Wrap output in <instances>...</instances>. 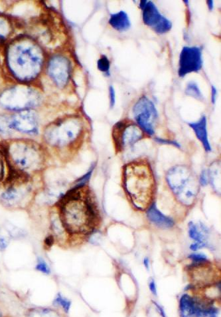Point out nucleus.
I'll list each match as a JSON object with an SVG mask.
<instances>
[{"label":"nucleus","mask_w":221,"mask_h":317,"mask_svg":"<svg viewBox=\"0 0 221 317\" xmlns=\"http://www.w3.org/2000/svg\"><path fill=\"white\" fill-rule=\"evenodd\" d=\"M9 128L27 134H36L38 130L37 121L33 113H24L9 120Z\"/></svg>","instance_id":"2eb2a0df"},{"label":"nucleus","mask_w":221,"mask_h":317,"mask_svg":"<svg viewBox=\"0 0 221 317\" xmlns=\"http://www.w3.org/2000/svg\"><path fill=\"white\" fill-rule=\"evenodd\" d=\"M208 176H209V178H210L213 187H214L215 189H217V191L220 192L221 167L219 163H214L211 165Z\"/></svg>","instance_id":"412c9836"},{"label":"nucleus","mask_w":221,"mask_h":317,"mask_svg":"<svg viewBox=\"0 0 221 317\" xmlns=\"http://www.w3.org/2000/svg\"><path fill=\"white\" fill-rule=\"evenodd\" d=\"M144 265L147 270H149V261L148 259L145 258L144 259Z\"/></svg>","instance_id":"ea45409f"},{"label":"nucleus","mask_w":221,"mask_h":317,"mask_svg":"<svg viewBox=\"0 0 221 317\" xmlns=\"http://www.w3.org/2000/svg\"><path fill=\"white\" fill-rule=\"evenodd\" d=\"M207 5H208L209 10L212 11L213 9V7H214V1H212V0H209V1H207Z\"/></svg>","instance_id":"4c0bfd02"},{"label":"nucleus","mask_w":221,"mask_h":317,"mask_svg":"<svg viewBox=\"0 0 221 317\" xmlns=\"http://www.w3.org/2000/svg\"><path fill=\"white\" fill-rule=\"evenodd\" d=\"M82 134L81 121L72 118L59 121L48 127L45 132V139L50 145L63 149L77 142Z\"/></svg>","instance_id":"39448f33"},{"label":"nucleus","mask_w":221,"mask_h":317,"mask_svg":"<svg viewBox=\"0 0 221 317\" xmlns=\"http://www.w3.org/2000/svg\"><path fill=\"white\" fill-rule=\"evenodd\" d=\"M32 189L28 182L15 181L1 196L0 201L7 208H22L29 202Z\"/></svg>","instance_id":"1a4fd4ad"},{"label":"nucleus","mask_w":221,"mask_h":317,"mask_svg":"<svg viewBox=\"0 0 221 317\" xmlns=\"http://www.w3.org/2000/svg\"><path fill=\"white\" fill-rule=\"evenodd\" d=\"M217 96V90L216 88L212 86V87H211V102H212L213 104H215V103H216Z\"/></svg>","instance_id":"c9c22d12"},{"label":"nucleus","mask_w":221,"mask_h":317,"mask_svg":"<svg viewBox=\"0 0 221 317\" xmlns=\"http://www.w3.org/2000/svg\"><path fill=\"white\" fill-rule=\"evenodd\" d=\"M51 230L54 235L57 238H61L65 235L67 232L62 222H61L59 215L53 214L51 216Z\"/></svg>","instance_id":"4be33fe9"},{"label":"nucleus","mask_w":221,"mask_h":317,"mask_svg":"<svg viewBox=\"0 0 221 317\" xmlns=\"http://www.w3.org/2000/svg\"><path fill=\"white\" fill-rule=\"evenodd\" d=\"M140 8L142 10L144 24L152 29L157 34H166L172 30V22L159 12L152 1L142 0Z\"/></svg>","instance_id":"6e6552de"},{"label":"nucleus","mask_w":221,"mask_h":317,"mask_svg":"<svg viewBox=\"0 0 221 317\" xmlns=\"http://www.w3.org/2000/svg\"><path fill=\"white\" fill-rule=\"evenodd\" d=\"M155 141L157 143L161 144H168V145H172L176 146L177 147H180V145L176 141H172V140L161 139V138L156 137L155 138Z\"/></svg>","instance_id":"7c9ffc66"},{"label":"nucleus","mask_w":221,"mask_h":317,"mask_svg":"<svg viewBox=\"0 0 221 317\" xmlns=\"http://www.w3.org/2000/svg\"><path fill=\"white\" fill-rule=\"evenodd\" d=\"M36 270L41 272L42 273L49 274L51 273V269L47 262L43 259L39 258L37 259V263L36 265Z\"/></svg>","instance_id":"cd10ccee"},{"label":"nucleus","mask_w":221,"mask_h":317,"mask_svg":"<svg viewBox=\"0 0 221 317\" xmlns=\"http://www.w3.org/2000/svg\"><path fill=\"white\" fill-rule=\"evenodd\" d=\"M189 257L195 264L207 262L208 261L206 255L203 254V253H193V254L190 255Z\"/></svg>","instance_id":"c85d7f7f"},{"label":"nucleus","mask_w":221,"mask_h":317,"mask_svg":"<svg viewBox=\"0 0 221 317\" xmlns=\"http://www.w3.org/2000/svg\"><path fill=\"white\" fill-rule=\"evenodd\" d=\"M38 98L30 90L14 88L7 90L0 97L1 105L9 109H24L34 106Z\"/></svg>","instance_id":"9b49d317"},{"label":"nucleus","mask_w":221,"mask_h":317,"mask_svg":"<svg viewBox=\"0 0 221 317\" xmlns=\"http://www.w3.org/2000/svg\"><path fill=\"white\" fill-rule=\"evenodd\" d=\"M27 317H60L56 311L50 309L36 308L28 313Z\"/></svg>","instance_id":"5701e85b"},{"label":"nucleus","mask_w":221,"mask_h":317,"mask_svg":"<svg viewBox=\"0 0 221 317\" xmlns=\"http://www.w3.org/2000/svg\"><path fill=\"white\" fill-rule=\"evenodd\" d=\"M185 94L188 96L195 98V99L203 101L204 99L203 94L200 90L199 86L195 82H190L188 83L187 87L185 89Z\"/></svg>","instance_id":"393cba45"},{"label":"nucleus","mask_w":221,"mask_h":317,"mask_svg":"<svg viewBox=\"0 0 221 317\" xmlns=\"http://www.w3.org/2000/svg\"><path fill=\"white\" fill-rule=\"evenodd\" d=\"M0 317H1V312H0Z\"/></svg>","instance_id":"a19ab883"},{"label":"nucleus","mask_w":221,"mask_h":317,"mask_svg":"<svg viewBox=\"0 0 221 317\" xmlns=\"http://www.w3.org/2000/svg\"><path fill=\"white\" fill-rule=\"evenodd\" d=\"M4 227L10 237L13 239H19V238L24 237L26 235V230L15 226L10 222H5Z\"/></svg>","instance_id":"b1692460"},{"label":"nucleus","mask_w":221,"mask_h":317,"mask_svg":"<svg viewBox=\"0 0 221 317\" xmlns=\"http://www.w3.org/2000/svg\"><path fill=\"white\" fill-rule=\"evenodd\" d=\"M5 151L11 165L22 175L36 174L41 171L45 164L43 150L33 142L13 141L7 145Z\"/></svg>","instance_id":"7ed1b4c3"},{"label":"nucleus","mask_w":221,"mask_h":317,"mask_svg":"<svg viewBox=\"0 0 221 317\" xmlns=\"http://www.w3.org/2000/svg\"><path fill=\"white\" fill-rule=\"evenodd\" d=\"M86 187H73L59 200V217L69 234L90 233L99 224V211Z\"/></svg>","instance_id":"f257e3e1"},{"label":"nucleus","mask_w":221,"mask_h":317,"mask_svg":"<svg viewBox=\"0 0 221 317\" xmlns=\"http://www.w3.org/2000/svg\"><path fill=\"white\" fill-rule=\"evenodd\" d=\"M154 304L155 305H156V306L157 307V309H158V310H159V312L161 313V316H162L163 317H166V316H165V312H164V311H163V309L162 308H161V307L160 306H159V305H157V303H155Z\"/></svg>","instance_id":"58836bf2"},{"label":"nucleus","mask_w":221,"mask_h":317,"mask_svg":"<svg viewBox=\"0 0 221 317\" xmlns=\"http://www.w3.org/2000/svg\"><path fill=\"white\" fill-rule=\"evenodd\" d=\"M25 41L13 45L9 51V64L13 74L22 80L33 78L39 72L42 63L41 51L36 45Z\"/></svg>","instance_id":"20e7f679"},{"label":"nucleus","mask_w":221,"mask_h":317,"mask_svg":"<svg viewBox=\"0 0 221 317\" xmlns=\"http://www.w3.org/2000/svg\"><path fill=\"white\" fill-rule=\"evenodd\" d=\"M180 308L181 317H206L217 314L215 307L205 309L199 303L188 295L182 296Z\"/></svg>","instance_id":"f8f14e48"},{"label":"nucleus","mask_w":221,"mask_h":317,"mask_svg":"<svg viewBox=\"0 0 221 317\" xmlns=\"http://www.w3.org/2000/svg\"><path fill=\"white\" fill-rule=\"evenodd\" d=\"M149 289H150V291L151 293H152L153 295H157V287H156V284H155V282L154 280H152L150 282H149Z\"/></svg>","instance_id":"e433bc0d"},{"label":"nucleus","mask_w":221,"mask_h":317,"mask_svg":"<svg viewBox=\"0 0 221 317\" xmlns=\"http://www.w3.org/2000/svg\"><path fill=\"white\" fill-rule=\"evenodd\" d=\"M192 172L185 165H176L167 173V183L171 191L176 195L192 178Z\"/></svg>","instance_id":"ddd939ff"},{"label":"nucleus","mask_w":221,"mask_h":317,"mask_svg":"<svg viewBox=\"0 0 221 317\" xmlns=\"http://www.w3.org/2000/svg\"><path fill=\"white\" fill-rule=\"evenodd\" d=\"M134 119L138 127L148 136L154 135L159 115L154 103L146 96H142L133 107Z\"/></svg>","instance_id":"0eeeda50"},{"label":"nucleus","mask_w":221,"mask_h":317,"mask_svg":"<svg viewBox=\"0 0 221 317\" xmlns=\"http://www.w3.org/2000/svg\"><path fill=\"white\" fill-rule=\"evenodd\" d=\"M55 305L61 307L66 313H69V309L71 308V302L66 297H63L60 293L56 296L54 300Z\"/></svg>","instance_id":"bb28decb"},{"label":"nucleus","mask_w":221,"mask_h":317,"mask_svg":"<svg viewBox=\"0 0 221 317\" xmlns=\"http://www.w3.org/2000/svg\"><path fill=\"white\" fill-rule=\"evenodd\" d=\"M48 72L57 85L62 87L66 85L70 78V63L65 57H53L50 61Z\"/></svg>","instance_id":"4468645a"},{"label":"nucleus","mask_w":221,"mask_h":317,"mask_svg":"<svg viewBox=\"0 0 221 317\" xmlns=\"http://www.w3.org/2000/svg\"><path fill=\"white\" fill-rule=\"evenodd\" d=\"M122 183L127 197L136 209L147 210L153 204L155 180L148 162L134 161L125 165Z\"/></svg>","instance_id":"f03ea898"},{"label":"nucleus","mask_w":221,"mask_h":317,"mask_svg":"<svg viewBox=\"0 0 221 317\" xmlns=\"http://www.w3.org/2000/svg\"><path fill=\"white\" fill-rule=\"evenodd\" d=\"M190 128L195 133L196 137L201 141L207 152L211 151V144L209 143L208 133H207V120L206 116L203 115L197 122L188 123Z\"/></svg>","instance_id":"f3484780"},{"label":"nucleus","mask_w":221,"mask_h":317,"mask_svg":"<svg viewBox=\"0 0 221 317\" xmlns=\"http://www.w3.org/2000/svg\"><path fill=\"white\" fill-rule=\"evenodd\" d=\"M109 93L110 107V109H112L114 107L115 103H116V92H115L114 86H110Z\"/></svg>","instance_id":"c756f323"},{"label":"nucleus","mask_w":221,"mask_h":317,"mask_svg":"<svg viewBox=\"0 0 221 317\" xmlns=\"http://www.w3.org/2000/svg\"><path fill=\"white\" fill-rule=\"evenodd\" d=\"M97 68L106 77L110 76V61L107 55H101L97 61Z\"/></svg>","instance_id":"a878e982"},{"label":"nucleus","mask_w":221,"mask_h":317,"mask_svg":"<svg viewBox=\"0 0 221 317\" xmlns=\"http://www.w3.org/2000/svg\"><path fill=\"white\" fill-rule=\"evenodd\" d=\"M203 67V47L185 46L183 47L179 60L178 76L184 78L191 73H198Z\"/></svg>","instance_id":"9d476101"},{"label":"nucleus","mask_w":221,"mask_h":317,"mask_svg":"<svg viewBox=\"0 0 221 317\" xmlns=\"http://www.w3.org/2000/svg\"><path fill=\"white\" fill-rule=\"evenodd\" d=\"M189 237L195 241L196 243H206L207 235H208V229L203 224H194L193 222L189 224Z\"/></svg>","instance_id":"aec40b11"},{"label":"nucleus","mask_w":221,"mask_h":317,"mask_svg":"<svg viewBox=\"0 0 221 317\" xmlns=\"http://www.w3.org/2000/svg\"><path fill=\"white\" fill-rule=\"evenodd\" d=\"M4 163H3L2 156H1V153H0V181L2 180L3 176H4Z\"/></svg>","instance_id":"72a5a7b5"},{"label":"nucleus","mask_w":221,"mask_h":317,"mask_svg":"<svg viewBox=\"0 0 221 317\" xmlns=\"http://www.w3.org/2000/svg\"><path fill=\"white\" fill-rule=\"evenodd\" d=\"M8 245V240L6 238L0 237V251H3Z\"/></svg>","instance_id":"473e14b6"},{"label":"nucleus","mask_w":221,"mask_h":317,"mask_svg":"<svg viewBox=\"0 0 221 317\" xmlns=\"http://www.w3.org/2000/svg\"><path fill=\"white\" fill-rule=\"evenodd\" d=\"M147 217L152 224L159 228H168L174 226V221L159 211L154 203L147 209Z\"/></svg>","instance_id":"a211bd4d"},{"label":"nucleus","mask_w":221,"mask_h":317,"mask_svg":"<svg viewBox=\"0 0 221 317\" xmlns=\"http://www.w3.org/2000/svg\"><path fill=\"white\" fill-rule=\"evenodd\" d=\"M109 23L114 30L118 32H126L131 27L130 18L124 11L111 13Z\"/></svg>","instance_id":"6ab92c4d"},{"label":"nucleus","mask_w":221,"mask_h":317,"mask_svg":"<svg viewBox=\"0 0 221 317\" xmlns=\"http://www.w3.org/2000/svg\"><path fill=\"white\" fill-rule=\"evenodd\" d=\"M208 174L205 171H203L200 177L199 184L203 186L206 185L208 183Z\"/></svg>","instance_id":"2f4dec72"},{"label":"nucleus","mask_w":221,"mask_h":317,"mask_svg":"<svg viewBox=\"0 0 221 317\" xmlns=\"http://www.w3.org/2000/svg\"><path fill=\"white\" fill-rule=\"evenodd\" d=\"M206 245V243H196L195 242V243L192 244L191 247H190V249H191L192 251H195L201 249V248L205 247Z\"/></svg>","instance_id":"f704fd0d"},{"label":"nucleus","mask_w":221,"mask_h":317,"mask_svg":"<svg viewBox=\"0 0 221 317\" xmlns=\"http://www.w3.org/2000/svg\"><path fill=\"white\" fill-rule=\"evenodd\" d=\"M199 181L195 177H192L191 180L176 195L179 202L187 207L194 204L199 195Z\"/></svg>","instance_id":"dca6fc26"},{"label":"nucleus","mask_w":221,"mask_h":317,"mask_svg":"<svg viewBox=\"0 0 221 317\" xmlns=\"http://www.w3.org/2000/svg\"><path fill=\"white\" fill-rule=\"evenodd\" d=\"M112 136L115 149L118 152L131 147L143 139V131L130 120H121L112 128Z\"/></svg>","instance_id":"423d86ee"}]
</instances>
